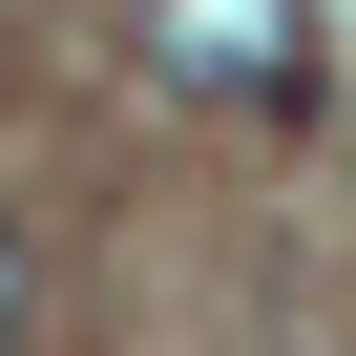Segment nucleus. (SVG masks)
I'll return each instance as SVG.
<instances>
[{"instance_id":"f257e3e1","label":"nucleus","mask_w":356,"mask_h":356,"mask_svg":"<svg viewBox=\"0 0 356 356\" xmlns=\"http://www.w3.org/2000/svg\"><path fill=\"white\" fill-rule=\"evenodd\" d=\"M168 105H314V0H126Z\"/></svg>"},{"instance_id":"f03ea898","label":"nucleus","mask_w":356,"mask_h":356,"mask_svg":"<svg viewBox=\"0 0 356 356\" xmlns=\"http://www.w3.org/2000/svg\"><path fill=\"white\" fill-rule=\"evenodd\" d=\"M22 314H42V252H22V210H0V356H22Z\"/></svg>"}]
</instances>
